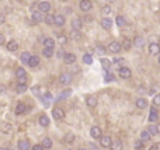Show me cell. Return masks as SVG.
I'll return each mask as SVG.
<instances>
[{"label": "cell", "mask_w": 160, "mask_h": 150, "mask_svg": "<svg viewBox=\"0 0 160 150\" xmlns=\"http://www.w3.org/2000/svg\"><path fill=\"white\" fill-rule=\"evenodd\" d=\"M93 7V3L90 0H82L80 1V10L82 11H90Z\"/></svg>", "instance_id": "obj_9"}, {"label": "cell", "mask_w": 160, "mask_h": 150, "mask_svg": "<svg viewBox=\"0 0 160 150\" xmlns=\"http://www.w3.org/2000/svg\"><path fill=\"white\" fill-rule=\"evenodd\" d=\"M101 27L104 28V30H111L112 28V20L108 17H104V18H101Z\"/></svg>", "instance_id": "obj_10"}, {"label": "cell", "mask_w": 160, "mask_h": 150, "mask_svg": "<svg viewBox=\"0 0 160 150\" xmlns=\"http://www.w3.org/2000/svg\"><path fill=\"white\" fill-rule=\"evenodd\" d=\"M7 49H9L10 52H16V50L19 49V44H17V41L11 39V41L7 44Z\"/></svg>", "instance_id": "obj_23"}, {"label": "cell", "mask_w": 160, "mask_h": 150, "mask_svg": "<svg viewBox=\"0 0 160 150\" xmlns=\"http://www.w3.org/2000/svg\"><path fill=\"white\" fill-rule=\"evenodd\" d=\"M45 149H51L52 147V140H51L49 137H44V140H42V143H41Z\"/></svg>", "instance_id": "obj_38"}, {"label": "cell", "mask_w": 160, "mask_h": 150, "mask_svg": "<svg viewBox=\"0 0 160 150\" xmlns=\"http://www.w3.org/2000/svg\"><path fill=\"white\" fill-rule=\"evenodd\" d=\"M101 13L103 14H110L111 13V7L110 6H104V7H101Z\"/></svg>", "instance_id": "obj_45"}, {"label": "cell", "mask_w": 160, "mask_h": 150, "mask_svg": "<svg viewBox=\"0 0 160 150\" xmlns=\"http://www.w3.org/2000/svg\"><path fill=\"white\" fill-rule=\"evenodd\" d=\"M72 96V90L70 88H68V90H63L62 93L59 94V97H58V100H66L68 97Z\"/></svg>", "instance_id": "obj_28"}, {"label": "cell", "mask_w": 160, "mask_h": 150, "mask_svg": "<svg viewBox=\"0 0 160 150\" xmlns=\"http://www.w3.org/2000/svg\"><path fill=\"white\" fill-rule=\"evenodd\" d=\"M56 55H58V58H65V55H66V53H65V50H63V49H59Z\"/></svg>", "instance_id": "obj_49"}, {"label": "cell", "mask_w": 160, "mask_h": 150, "mask_svg": "<svg viewBox=\"0 0 160 150\" xmlns=\"http://www.w3.org/2000/svg\"><path fill=\"white\" fill-rule=\"evenodd\" d=\"M155 93H156V87H152L150 91H149V94H152V96H155Z\"/></svg>", "instance_id": "obj_53"}, {"label": "cell", "mask_w": 160, "mask_h": 150, "mask_svg": "<svg viewBox=\"0 0 160 150\" xmlns=\"http://www.w3.org/2000/svg\"><path fill=\"white\" fill-rule=\"evenodd\" d=\"M100 145L103 146V147H111V145H112V139H111V136H103L100 139Z\"/></svg>", "instance_id": "obj_14"}, {"label": "cell", "mask_w": 160, "mask_h": 150, "mask_svg": "<svg viewBox=\"0 0 160 150\" xmlns=\"http://www.w3.org/2000/svg\"><path fill=\"white\" fill-rule=\"evenodd\" d=\"M31 20H32V23L34 24H38V23H41L42 20H44V17H42V13L38 10V11H32L31 14Z\"/></svg>", "instance_id": "obj_7"}, {"label": "cell", "mask_w": 160, "mask_h": 150, "mask_svg": "<svg viewBox=\"0 0 160 150\" xmlns=\"http://www.w3.org/2000/svg\"><path fill=\"white\" fill-rule=\"evenodd\" d=\"M31 150H45V147H44L42 145H34Z\"/></svg>", "instance_id": "obj_47"}, {"label": "cell", "mask_w": 160, "mask_h": 150, "mask_svg": "<svg viewBox=\"0 0 160 150\" xmlns=\"http://www.w3.org/2000/svg\"><path fill=\"white\" fill-rule=\"evenodd\" d=\"M105 52H107V49H105L103 45H97V46H96V53H97V55L103 56V55H105Z\"/></svg>", "instance_id": "obj_41"}, {"label": "cell", "mask_w": 160, "mask_h": 150, "mask_svg": "<svg viewBox=\"0 0 160 150\" xmlns=\"http://www.w3.org/2000/svg\"><path fill=\"white\" fill-rule=\"evenodd\" d=\"M38 122H39V125H41V126H48V125H49V118H48V117H46L45 114H42L41 117H39V119H38Z\"/></svg>", "instance_id": "obj_22"}, {"label": "cell", "mask_w": 160, "mask_h": 150, "mask_svg": "<svg viewBox=\"0 0 160 150\" xmlns=\"http://www.w3.org/2000/svg\"><path fill=\"white\" fill-rule=\"evenodd\" d=\"M30 59H31V55L30 52H23L21 56H20V60H21V63L23 65H28L30 63Z\"/></svg>", "instance_id": "obj_19"}, {"label": "cell", "mask_w": 160, "mask_h": 150, "mask_svg": "<svg viewBox=\"0 0 160 150\" xmlns=\"http://www.w3.org/2000/svg\"><path fill=\"white\" fill-rule=\"evenodd\" d=\"M133 44H135V46H138V48H142V46L145 45V39H143L142 36H136L135 41H133Z\"/></svg>", "instance_id": "obj_34"}, {"label": "cell", "mask_w": 160, "mask_h": 150, "mask_svg": "<svg viewBox=\"0 0 160 150\" xmlns=\"http://www.w3.org/2000/svg\"><path fill=\"white\" fill-rule=\"evenodd\" d=\"M0 44H4V35L0 34Z\"/></svg>", "instance_id": "obj_55"}, {"label": "cell", "mask_w": 160, "mask_h": 150, "mask_svg": "<svg viewBox=\"0 0 160 150\" xmlns=\"http://www.w3.org/2000/svg\"><path fill=\"white\" fill-rule=\"evenodd\" d=\"M32 93H34L35 96H39V87H38V86L32 87Z\"/></svg>", "instance_id": "obj_48"}, {"label": "cell", "mask_w": 160, "mask_h": 150, "mask_svg": "<svg viewBox=\"0 0 160 150\" xmlns=\"http://www.w3.org/2000/svg\"><path fill=\"white\" fill-rule=\"evenodd\" d=\"M70 38H72L73 41H79V39L82 38V32L73 30V31H72V34H70Z\"/></svg>", "instance_id": "obj_33"}, {"label": "cell", "mask_w": 160, "mask_h": 150, "mask_svg": "<svg viewBox=\"0 0 160 150\" xmlns=\"http://www.w3.org/2000/svg\"><path fill=\"white\" fill-rule=\"evenodd\" d=\"M25 112H27V105L20 101L19 104H17V107H16V115H23Z\"/></svg>", "instance_id": "obj_13"}, {"label": "cell", "mask_w": 160, "mask_h": 150, "mask_svg": "<svg viewBox=\"0 0 160 150\" xmlns=\"http://www.w3.org/2000/svg\"><path fill=\"white\" fill-rule=\"evenodd\" d=\"M150 112L152 114H159V111H157V108H156V105H153L150 108Z\"/></svg>", "instance_id": "obj_51"}, {"label": "cell", "mask_w": 160, "mask_h": 150, "mask_svg": "<svg viewBox=\"0 0 160 150\" xmlns=\"http://www.w3.org/2000/svg\"><path fill=\"white\" fill-rule=\"evenodd\" d=\"M147 131L150 132L152 136H155V135H157V133H159V128L156 126V125H149V128H147Z\"/></svg>", "instance_id": "obj_40"}, {"label": "cell", "mask_w": 160, "mask_h": 150, "mask_svg": "<svg viewBox=\"0 0 160 150\" xmlns=\"http://www.w3.org/2000/svg\"><path fill=\"white\" fill-rule=\"evenodd\" d=\"M157 119H159V114H152L150 112V115H149V121H150V122H156Z\"/></svg>", "instance_id": "obj_44"}, {"label": "cell", "mask_w": 160, "mask_h": 150, "mask_svg": "<svg viewBox=\"0 0 160 150\" xmlns=\"http://www.w3.org/2000/svg\"><path fill=\"white\" fill-rule=\"evenodd\" d=\"M115 24H117V25H119V27H122V25H125V24H127V20H125L122 16H118V17L115 18Z\"/></svg>", "instance_id": "obj_39"}, {"label": "cell", "mask_w": 160, "mask_h": 150, "mask_svg": "<svg viewBox=\"0 0 160 150\" xmlns=\"http://www.w3.org/2000/svg\"><path fill=\"white\" fill-rule=\"evenodd\" d=\"M83 62L86 65H92L93 63V56L90 53H84L83 55Z\"/></svg>", "instance_id": "obj_36"}, {"label": "cell", "mask_w": 160, "mask_h": 150, "mask_svg": "<svg viewBox=\"0 0 160 150\" xmlns=\"http://www.w3.org/2000/svg\"><path fill=\"white\" fill-rule=\"evenodd\" d=\"M38 10H39L41 13H48V11L51 10L49 1H41V3L38 4Z\"/></svg>", "instance_id": "obj_15"}, {"label": "cell", "mask_w": 160, "mask_h": 150, "mask_svg": "<svg viewBox=\"0 0 160 150\" xmlns=\"http://www.w3.org/2000/svg\"><path fill=\"white\" fill-rule=\"evenodd\" d=\"M63 62L66 65H73L76 62V55L74 53H66L63 58Z\"/></svg>", "instance_id": "obj_16"}, {"label": "cell", "mask_w": 160, "mask_h": 150, "mask_svg": "<svg viewBox=\"0 0 160 150\" xmlns=\"http://www.w3.org/2000/svg\"><path fill=\"white\" fill-rule=\"evenodd\" d=\"M86 102H87V105H89L90 108L96 107V105H97V97L96 96H89L86 98Z\"/></svg>", "instance_id": "obj_20"}, {"label": "cell", "mask_w": 160, "mask_h": 150, "mask_svg": "<svg viewBox=\"0 0 160 150\" xmlns=\"http://www.w3.org/2000/svg\"><path fill=\"white\" fill-rule=\"evenodd\" d=\"M0 23H1V24L4 23V16H3V14H1V16H0Z\"/></svg>", "instance_id": "obj_56"}, {"label": "cell", "mask_w": 160, "mask_h": 150, "mask_svg": "<svg viewBox=\"0 0 160 150\" xmlns=\"http://www.w3.org/2000/svg\"><path fill=\"white\" fill-rule=\"evenodd\" d=\"M157 128H159V133H160V123H159V125H157Z\"/></svg>", "instance_id": "obj_57"}, {"label": "cell", "mask_w": 160, "mask_h": 150, "mask_svg": "<svg viewBox=\"0 0 160 150\" xmlns=\"http://www.w3.org/2000/svg\"><path fill=\"white\" fill-rule=\"evenodd\" d=\"M122 49V44H119V42H110V45H108V50H110L111 53H118L121 52Z\"/></svg>", "instance_id": "obj_1"}, {"label": "cell", "mask_w": 160, "mask_h": 150, "mask_svg": "<svg viewBox=\"0 0 160 150\" xmlns=\"http://www.w3.org/2000/svg\"><path fill=\"white\" fill-rule=\"evenodd\" d=\"M55 24L58 27H63L65 25V17L62 14H56L55 16Z\"/></svg>", "instance_id": "obj_24"}, {"label": "cell", "mask_w": 160, "mask_h": 150, "mask_svg": "<svg viewBox=\"0 0 160 150\" xmlns=\"http://www.w3.org/2000/svg\"><path fill=\"white\" fill-rule=\"evenodd\" d=\"M72 28L73 30H76V31H80V28L83 27V21H82V18H79V17H76V18H73L72 20Z\"/></svg>", "instance_id": "obj_12"}, {"label": "cell", "mask_w": 160, "mask_h": 150, "mask_svg": "<svg viewBox=\"0 0 160 150\" xmlns=\"http://www.w3.org/2000/svg\"><path fill=\"white\" fill-rule=\"evenodd\" d=\"M111 149L112 150H122V142L121 140H114L112 145H111Z\"/></svg>", "instance_id": "obj_32"}, {"label": "cell", "mask_w": 160, "mask_h": 150, "mask_svg": "<svg viewBox=\"0 0 160 150\" xmlns=\"http://www.w3.org/2000/svg\"><path fill=\"white\" fill-rule=\"evenodd\" d=\"M149 52H150V55H159L160 53L159 42H152L150 45H149Z\"/></svg>", "instance_id": "obj_11"}, {"label": "cell", "mask_w": 160, "mask_h": 150, "mask_svg": "<svg viewBox=\"0 0 160 150\" xmlns=\"http://www.w3.org/2000/svg\"><path fill=\"white\" fill-rule=\"evenodd\" d=\"M66 150H72V149H66Z\"/></svg>", "instance_id": "obj_61"}, {"label": "cell", "mask_w": 160, "mask_h": 150, "mask_svg": "<svg viewBox=\"0 0 160 150\" xmlns=\"http://www.w3.org/2000/svg\"><path fill=\"white\" fill-rule=\"evenodd\" d=\"M44 48L54 49V48H55V41H54L52 38H45V39H44Z\"/></svg>", "instance_id": "obj_21"}, {"label": "cell", "mask_w": 160, "mask_h": 150, "mask_svg": "<svg viewBox=\"0 0 160 150\" xmlns=\"http://www.w3.org/2000/svg\"><path fill=\"white\" fill-rule=\"evenodd\" d=\"M19 149L20 150H30V149H32V146L28 139H21V140L19 142Z\"/></svg>", "instance_id": "obj_8"}, {"label": "cell", "mask_w": 160, "mask_h": 150, "mask_svg": "<svg viewBox=\"0 0 160 150\" xmlns=\"http://www.w3.org/2000/svg\"><path fill=\"white\" fill-rule=\"evenodd\" d=\"M38 65H39V58L38 56H31V59H30V63H28V66L30 68H37Z\"/></svg>", "instance_id": "obj_26"}, {"label": "cell", "mask_w": 160, "mask_h": 150, "mask_svg": "<svg viewBox=\"0 0 160 150\" xmlns=\"http://www.w3.org/2000/svg\"><path fill=\"white\" fill-rule=\"evenodd\" d=\"M52 101H54V97H52V94L46 91L45 94L42 96V104H44V107H45V108H48V107L52 104Z\"/></svg>", "instance_id": "obj_3"}, {"label": "cell", "mask_w": 160, "mask_h": 150, "mask_svg": "<svg viewBox=\"0 0 160 150\" xmlns=\"http://www.w3.org/2000/svg\"><path fill=\"white\" fill-rule=\"evenodd\" d=\"M122 60V58H114V60H112V63H119Z\"/></svg>", "instance_id": "obj_52"}, {"label": "cell", "mask_w": 160, "mask_h": 150, "mask_svg": "<svg viewBox=\"0 0 160 150\" xmlns=\"http://www.w3.org/2000/svg\"><path fill=\"white\" fill-rule=\"evenodd\" d=\"M52 117H54L56 121L63 119L65 118V111L62 108H59V107H56V108H54V111H52Z\"/></svg>", "instance_id": "obj_4"}, {"label": "cell", "mask_w": 160, "mask_h": 150, "mask_svg": "<svg viewBox=\"0 0 160 150\" xmlns=\"http://www.w3.org/2000/svg\"><path fill=\"white\" fill-rule=\"evenodd\" d=\"M42 55L45 58H52L54 56V49H49V48H44L42 49Z\"/></svg>", "instance_id": "obj_37"}, {"label": "cell", "mask_w": 160, "mask_h": 150, "mask_svg": "<svg viewBox=\"0 0 160 150\" xmlns=\"http://www.w3.org/2000/svg\"><path fill=\"white\" fill-rule=\"evenodd\" d=\"M90 136L93 139H101L103 137V132H101V128L100 126H93L90 129Z\"/></svg>", "instance_id": "obj_2"}, {"label": "cell", "mask_w": 160, "mask_h": 150, "mask_svg": "<svg viewBox=\"0 0 160 150\" xmlns=\"http://www.w3.org/2000/svg\"><path fill=\"white\" fill-rule=\"evenodd\" d=\"M16 91L19 93V94H23L27 91V83H19L17 87H16Z\"/></svg>", "instance_id": "obj_27"}, {"label": "cell", "mask_w": 160, "mask_h": 150, "mask_svg": "<svg viewBox=\"0 0 160 150\" xmlns=\"http://www.w3.org/2000/svg\"><path fill=\"white\" fill-rule=\"evenodd\" d=\"M104 80H105V82H107V83L114 82V80H115L114 73H111V72H105V74H104Z\"/></svg>", "instance_id": "obj_31"}, {"label": "cell", "mask_w": 160, "mask_h": 150, "mask_svg": "<svg viewBox=\"0 0 160 150\" xmlns=\"http://www.w3.org/2000/svg\"><path fill=\"white\" fill-rule=\"evenodd\" d=\"M152 139V135L149 131H142L141 132V140L142 142H149Z\"/></svg>", "instance_id": "obj_25"}, {"label": "cell", "mask_w": 160, "mask_h": 150, "mask_svg": "<svg viewBox=\"0 0 160 150\" xmlns=\"http://www.w3.org/2000/svg\"><path fill=\"white\" fill-rule=\"evenodd\" d=\"M153 104H155L156 107H159L160 105V94H157V96L153 97Z\"/></svg>", "instance_id": "obj_46"}, {"label": "cell", "mask_w": 160, "mask_h": 150, "mask_svg": "<svg viewBox=\"0 0 160 150\" xmlns=\"http://www.w3.org/2000/svg\"><path fill=\"white\" fill-rule=\"evenodd\" d=\"M147 104H149V102H147L146 98H138V100L135 101V105H136L139 109H145L147 107Z\"/></svg>", "instance_id": "obj_17"}, {"label": "cell", "mask_w": 160, "mask_h": 150, "mask_svg": "<svg viewBox=\"0 0 160 150\" xmlns=\"http://www.w3.org/2000/svg\"><path fill=\"white\" fill-rule=\"evenodd\" d=\"M149 150H160V143H155Z\"/></svg>", "instance_id": "obj_50"}, {"label": "cell", "mask_w": 160, "mask_h": 150, "mask_svg": "<svg viewBox=\"0 0 160 150\" xmlns=\"http://www.w3.org/2000/svg\"><path fill=\"white\" fill-rule=\"evenodd\" d=\"M11 125L10 123H7V122H4V123H1V132H4V133H10L11 132Z\"/></svg>", "instance_id": "obj_35"}, {"label": "cell", "mask_w": 160, "mask_h": 150, "mask_svg": "<svg viewBox=\"0 0 160 150\" xmlns=\"http://www.w3.org/2000/svg\"><path fill=\"white\" fill-rule=\"evenodd\" d=\"M59 82L62 83V84H65V86H68L69 83L72 82V74H70V73H62L59 76Z\"/></svg>", "instance_id": "obj_6"}, {"label": "cell", "mask_w": 160, "mask_h": 150, "mask_svg": "<svg viewBox=\"0 0 160 150\" xmlns=\"http://www.w3.org/2000/svg\"><path fill=\"white\" fill-rule=\"evenodd\" d=\"M19 83H27V76L23 79H19Z\"/></svg>", "instance_id": "obj_54"}, {"label": "cell", "mask_w": 160, "mask_h": 150, "mask_svg": "<svg viewBox=\"0 0 160 150\" xmlns=\"http://www.w3.org/2000/svg\"><path fill=\"white\" fill-rule=\"evenodd\" d=\"M16 76H17V79H23L27 76V73H25V69L24 68H17L16 69Z\"/></svg>", "instance_id": "obj_29"}, {"label": "cell", "mask_w": 160, "mask_h": 150, "mask_svg": "<svg viewBox=\"0 0 160 150\" xmlns=\"http://www.w3.org/2000/svg\"><path fill=\"white\" fill-rule=\"evenodd\" d=\"M118 74L121 79H129L132 76V72H131V69H128V68H119Z\"/></svg>", "instance_id": "obj_5"}, {"label": "cell", "mask_w": 160, "mask_h": 150, "mask_svg": "<svg viewBox=\"0 0 160 150\" xmlns=\"http://www.w3.org/2000/svg\"><path fill=\"white\" fill-rule=\"evenodd\" d=\"M44 21H45L48 25H54V24H55V16H52V14H46L45 18H44Z\"/></svg>", "instance_id": "obj_30"}, {"label": "cell", "mask_w": 160, "mask_h": 150, "mask_svg": "<svg viewBox=\"0 0 160 150\" xmlns=\"http://www.w3.org/2000/svg\"><path fill=\"white\" fill-rule=\"evenodd\" d=\"M100 62H101V66H103V69H104L105 72H110L111 66H112V62H111V60H108V59H105V58L100 59Z\"/></svg>", "instance_id": "obj_18"}, {"label": "cell", "mask_w": 160, "mask_h": 150, "mask_svg": "<svg viewBox=\"0 0 160 150\" xmlns=\"http://www.w3.org/2000/svg\"><path fill=\"white\" fill-rule=\"evenodd\" d=\"M122 46L125 48L127 50H129L131 49V46H132V42H131V39H128V38H125L122 41Z\"/></svg>", "instance_id": "obj_42"}, {"label": "cell", "mask_w": 160, "mask_h": 150, "mask_svg": "<svg viewBox=\"0 0 160 150\" xmlns=\"http://www.w3.org/2000/svg\"><path fill=\"white\" fill-rule=\"evenodd\" d=\"M79 150H84V149H79Z\"/></svg>", "instance_id": "obj_60"}, {"label": "cell", "mask_w": 160, "mask_h": 150, "mask_svg": "<svg viewBox=\"0 0 160 150\" xmlns=\"http://www.w3.org/2000/svg\"><path fill=\"white\" fill-rule=\"evenodd\" d=\"M159 63H160V55H159Z\"/></svg>", "instance_id": "obj_58"}, {"label": "cell", "mask_w": 160, "mask_h": 150, "mask_svg": "<svg viewBox=\"0 0 160 150\" xmlns=\"http://www.w3.org/2000/svg\"><path fill=\"white\" fill-rule=\"evenodd\" d=\"M3 150H9V149H6V147H4V149H3Z\"/></svg>", "instance_id": "obj_59"}, {"label": "cell", "mask_w": 160, "mask_h": 150, "mask_svg": "<svg viewBox=\"0 0 160 150\" xmlns=\"http://www.w3.org/2000/svg\"><path fill=\"white\" fill-rule=\"evenodd\" d=\"M143 143H145V142H142L141 139H138V140H135V143H133V147L136 150H142L143 149Z\"/></svg>", "instance_id": "obj_43"}]
</instances>
